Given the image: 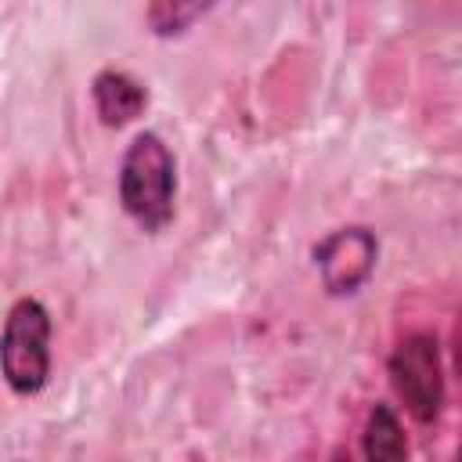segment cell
<instances>
[{"label":"cell","mask_w":462,"mask_h":462,"mask_svg":"<svg viewBox=\"0 0 462 462\" xmlns=\"http://www.w3.org/2000/svg\"><path fill=\"white\" fill-rule=\"evenodd\" d=\"M375 260H379V238L361 224L328 231L314 245V263L328 296H354L372 278Z\"/></svg>","instance_id":"277c9868"},{"label":"cell","mask_w":462,"mask_h":462,"mask_svg":"<svg viewBox=\"0 0 462 462\" xmlns=\"http://www.w3.org/2000/svg\"><path fill=\"white\" fill-rule=\"evenodd\" d=\"M173 199H177V162L170 144L144 130L137 134L119 166V202L126 217L144 231H162L173 220Z\"/></svg>","instance_id":"6da1fadb"},{"label":"cell","mask_w":462,"mask_h":462,"mask_svg":"<svg viewBox=\"0 0 462 462\" xmlns=\"http://www.w3.org/2000/svg\"><path fill=\"white\" fill-rule=\"evenodd\" d=\"M217 0H148V29L155 36L188 32Z\"/></svg>","instance_id":"52a82bcc"},{"label":"cell","mask_w":462,"mask_h":462,"mask_svg":"<svg viewBox=\"0 0 462 462\" xmlns=\"http://www.w3.org/2000/svg\"><path fill=\"white\" fill-rule=\"evenodd\" d=\"M361 455L372 458V462H401L408 455L404 430H401L390 404H375L368 411V422H365V433H361Z\"/></svg>","instance_id":"8992f818"},{"label":"cell","mask_w":462,"mask_h":462,"mask_svg":"<svg viewBox=\"0 0 462 462\" xmlns=\"http://www.w3.org/2000/svg\"><path fill=\"white\" fill-rule=\"evenodd\" d=\"M390 386L415 422H437L444 408V365L440 343L430 332L404 336L390 354Z\"/></svg>","instance_id":"3957f363"},{"label":"cell","mask_w":462,"mask_h":462,"mask_svg":"<svg viewBox=\"0 0 462 462\" xmlns=\"http://www.w3.org/2000/svg\"><path fill=\"white\" fill-rule=\"evenodd\" d=\"M90 97H94V112L101 116L105 126H126L148 105L144 83L123 69H101L90 83Z\"/></svg>","instance_id":"5b68a950"},{"label":"cell","mask_w":462,"mask_h":462,"mask_svg":"<svg viewBox=\"0 0 462 462\" xmlns=\"http://www.w3.org/2000/svg\"><path fill=\"white\" fill-rule=\"evenodd\" d=\"M0 375L18 397H32L51 375V314L40 300L22 296L0 332Z\"/></svg>","instance_id":"7a4b0ae2"}]
</instances>
